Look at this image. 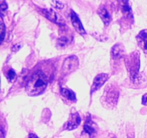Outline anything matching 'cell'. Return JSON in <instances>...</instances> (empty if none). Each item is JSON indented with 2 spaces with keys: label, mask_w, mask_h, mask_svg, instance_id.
I'll use <instances>...</instances> for the list:
<instances>
[{
  "label": "cell",
  "mask_w": 147,
  "mask_h": 138,
  "mask_svg": "<svg viewBox=\"0 0 147 138\" xmlns=\"http://www.w3.org/2000/svg\"><path fill=\"white\" fill-rule=\"evenodd\" d=\"M51 4H53V7H55L57 9H62L63 8L64 5H63V3L61 1H52Z\"/></svg>",
  "instance_id": "obj_15"
},
{
  "label": "cell",
  "mask_w": 147,
  "mask_h": 138,
  "mask_svg": "<svg viewBox=\"0 0 147 138\" xmlns=\"http://www.w3.org/2000/svg\"><path fill=\"white\" fill-rule=\"evenodd\" d=\"M70 17H71L72 24H73V27H75L76 31L80 34H86V30H85L84 27H83L80 19L78 18L77 14H76L73 11L71 12V15H70Z\"/></svg>",
  "instance_id": "obj_6"
},
{
  "label": "cell",
  "mask_w": 147,
  "mask_h": 138,
  "mask_svg": "<svg viewBox=\"0 0 147 138\" xmlns=\"http://www.w3.org/2000/svg\"><path fill=\"white\" fill-rule=\"evenodd\" d=\"M80 122H81V119H80L78 114L76 112V113L71 115V117L69 119L67 123L66 124L65 129L67 130H72V129H76L79 126Z\"/></svg>",
  "instance_id": "obj_7"
},
{
  "label": "cell",
  "mask_w": 147,
  "mask_h": 138,
  "mask_svg": "<svg viewBox=\"0 0 147 138\" xmlns=\"http://www.w3.org/2000/svg\"><path fill=\"white\" fill-rule=\"evenodd\" d=\"M1 34L3 41L4 40V34H5V26H4V22H3L2 18H1Z\"/></svg>",
  "instance_id": "obj_16"
},
{
  "label": "cell",
  "mask_w": 147,
  "mask_h": 138,
  "mask_svg": "<svg viewBox=\"0 0 147 138\" xmlns=\"http://www.w3.org/2000/svg\"><path fill=\"white\" fill-rule=\"evenodd\" d=\"M7 9V4L5 1H1V6H0V10H1V14L6 12Z\"/></svg>",
  "instance_id": "obj_17"
},
{
  "label": "cell",
  "mask_w": 147,
  "mask_h": 138,
  "mask_svg": "<svg viewBox=\"0 0 147 138\" xmlns=\"http://www.w3.org/2000/svg\"><path fill=\"white\" fill-rule=\"evenodd\" d=\"M118 97H119V92L116 91L114 88H109V85L104 95V98L106 99V101L111 104H116Z\"/></svg>",
  "instance_id": "obj_5"
},
{
  "label": "cell",
  "mask_w": 147,
  "mask_h": 138,
  "mask_svg": "<svg viewBox=\"0 0 147 138\" xmlns=\"http://www.w3.org/2000/svg\"><path fill=\"white\" fill-rule=\"evenodd\" d=\"M1 138H4V131H3V129L1 128Z\"/></svg>",
  "instance_id": "obj_20"
},
{
  "label": "cell",
  "mask_w": 147,
  "mask_h": 138,
  "mask_svg": "<svg viewBox=\"0 0 147 138\" xmlns=\"http://www.w3.org/2000/svg\"><path fill=\"white\" fill-rule=\"evenodd\" d=\"M78 66V59L76 56H72L68 57L65 60L63 66V72L65 73H70L76 70V68Z\"/></svg>",
  "instance_id": "obj_3"
},
{
  "label": "cell",
  "mask_w": 147,
  "mask_h": 138,
  "mask_svg": "<svg viewBox=\"0 0 147 138\" xmlns=\"http://www.w3.org/2000/svg\"><path fill=\"white\" fill-rule=\"evenodd\" d=\"M60 92H61V94L63 97L66 98L69 100H76V94H75L74 92L72 91L70 89L62 88Z\"/></svg>",
  "instance_id": "obj_13"
},
{
  "label": "cell",
  "mask_w": 147,
  "mask_h": 138,
  "mask_svg": "<svg viewBox=\"0 0 147 138\" xmlns=\"http://www.w3.org/2000/svg\"><path fill=\"white\" fill-rule=\"evenodd\" d=\"M94 133V129L89 124H86L84 126V129H83V134H82V136L84 137L83 138H90L91 137H93V134Z\"/></svg>",
  "instance_id": "obj_12"
},
{
  "label": "cell",
  "mask_w": 147,
  "mask_h": 138,
  "mask_svg": "<svg viewBox=\"0 0 147 138\" xmlns=\"http://www.w3.org/2000/svg\"><path fill=\"white\" fill-rule=\"evenodd\" d=\"M142 103H143V104L147 105V93L143 96V99H142Z\"/></svg>",
  "instance_id": "obj_18"
},
{
  "label": "cell",
  "mask_w": 147,
  "mask_h": 138,
  "mask_svg": "<svg viewBox=\"0 0 147 138\" xmlns=\"http://www.w3.org/2000/svg\"><path fill=\"white\" fill-rule=\"evenodd\" d=\"M98 15L100 16L103 22L105 23V24L108 25L111 22V17L107 10L104 8H100L98 11Z\"/></svg>",
  "instance_id": "obj_10"
},
{
  "label": "cell",
  "mask_w": 147,
  "mask_h": 138,
  "mask_svg": "<svg viewBox=\"0 0 147 138\" xmlns=\"http://www.w3.org/2000/svg\"><path fill=\"white\" fill-rule=\"evenodd\" d=\"M124 53V50H123V46L121 45L120 44L116 45L113 47L111 50V55L113 59L117 60V59L121 58L122 55H123Z\"/></svg>",
  "instance_id": "obj_9"
},
{
  "label": "cell",
  "mask_w": 147,
  "mask_h": 138,
  "mask_svg": "<svg viewBox=\"0 0 147 138\" xmlns=\"http://www.w3.org/2000/svg\"><path fill=\"white\" fill-rule=\"evenodd\" d=\"M42 13L47 17L48 20H50V21L56 23L57 22V17L56 13L53 11V9H41Z\"/></svg>",
  "instance_id": "obj_11"
},
{
  "label": "cell",
  "mask_w": 147,
  "mask_h": 138,
  "mask_svg": "<svg viewBox=\"0 0 147 138\" xmlns=\"http://www.w3.org/2000/svg\"><path fill=\"white\" fill-rule=\"evenodd\" d=\"M29 138H39V137L37 136V135H34V134H30V135H29Z\"/></svg>",
  "instance_id": "obj_19"
},
{
  "label": "cell",
  "mask_w": 147,
  "mask_h": 138,
  "mask_svg": "<svg viewBox=\"0 0 147 138\" xmlns=\"http://www.w3.org/2000/svg\"><path fill=\"white\" fill-rule=\"evenodd\" d=\"M137 42L142 50L147 53V30H142L137 36Z\"/></svg>",
  "instance_id": "obj_8"
},
{
  "label": "cell",
  "mask_w": 147,
  "mask_h": 138,
  "mask_svg": "<svg viewBox=\"0 0 147 138\" xmlns=\"http://www.w3.org/2000/svg\"><path fill=\"white\" fill-rule=\"evenodd\" d=\"M139 53L134 52V53L129 55V57L126 60V66L129 70L131 79L135 81L137 80L139 76Z\"/></svg>",
  "instance_id": "obj_2"
},
{
  "label": "cell",
  "mask_w": 147,
  "mask_h": 138,
  "mask_svg": "<svg viewBox=\"0 0 147 138\" xmlns=\"http://www.w3.org/2000/svg\"><path fill=\"white\" fill-rule=\"evenodd\" d=\"M109 76L106 73H101V74H99L96 76V78L93 80V83L92 84L91 87V93H94L95 91H96L97 90H98L105 83V82L107 80Z\"/></svg>",
  "instance_id": "obj_4"
},
{
  "label": "cell",
  "mask_w": 147,
  "mask_h": 138,
  "mask_svg": "<svg viewBox=\"0 0 147 138\" xmlns=\"http://www.w3.org/2000/svg\"><path fill=\"white\" fill-rule=\"evenodd\" d=\"M47 84V78L42 72L37 70L33 74L28 81L26 87L27 94L30 96H37L44 91Z\"/></svg>",
  "instance_id": "obj_1"
},
{
  "label": "cell",
  "mask_w": 147,
  "mask_h": 138,
  "mask_svg": "<svg viewBox=\"0 0 147 138\" xmlns=\"http://www.w3.org/2000/svg\"><path fill=\"white\" fill-rule=\"evenodd\" d=\"M7 78L10 82L14 81V80L16 78V73L13 69H10L7 73Z\"/></svg>",
  "instance_id": "obj_14"
}]
</instances>
